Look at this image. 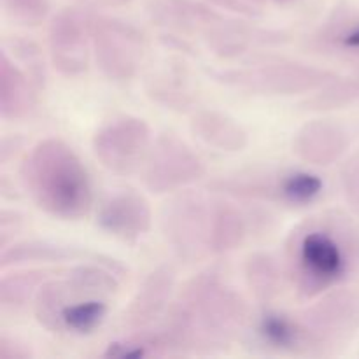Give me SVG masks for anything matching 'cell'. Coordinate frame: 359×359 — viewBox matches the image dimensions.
<instances>
[{
    "label": "cell",
    "mask_w": 359,
    "mask_h": 359,
    "mask_svg": "<svg viewBox=\"0 0 359 359\" xmlns=\"http://www.w3.org/2000/svg\"><path fill=\"white\" fill-rule=\"evenodd\" d=\"M302 269L314 279L330 283L346 270V256L339 242L326 231H311L305 235L298 249Z\"/></svg>",
    "instance_id": "6da1fadb"
},
{
    "label": "cell",
    "mask_w": 359,
    "mask_h": 359,
    "mask_svg": "<svg viewBox=\"0 0 359 359\" xmlns=\"http://www.w3.org/2000/svg\"><path fill=\"white\" fill-rule=\"evenodd\" d=\"M105 316V305L102 302H81L63 311V323L74 332H90L100 325Z\"/></svg>",
    "instance_id": "7a4b0ae2"
},
{
    "label": "cell",
    "mask_w": 359,
    "mask_h": 359,
    "mask_svg": "<svg viewBox=\"0 0 359 359\" xmlns=\"http://www.w3.org/2000/svg\"><path fill=\"white\" fill-rule=\"evenodd\" d=\"M323 188L321 179L312 174H294L284 181L283 193L291 202H311Z\"/></svg>",
    "instance_id": "3957f363"
},
{
    "label": "cell",
    "mask_w": 359,
    "mask_h": 359,
    "mask_svg": "<svg viewBox=\"0 0 359 359\" xmlns=\"http://www.w3.org/2000/svg\"><path fill=\"white\" fill-rule=\"evenodd\" d=\"M262 335L273 346H290L294 340V328L283 316H266L259 326Z\"/></svg>",
    "instance_id": "277c9868"
},
{
    "label": "cell",
    "mask_w": 359,
    "mask_h": 359,
    "mask_svg": "<svg viewBox=\"0 0 359 359\" xmlns=\"http://www.w3.org/2000/svg\"><path fill=\"white\" fill-rule=\"evenodd\" d=\"M346 46H351V48H359V27L354 32H351L346 37Z\"/></svg>",
    "instance_id": "5b68a950"
}]
</instances>
